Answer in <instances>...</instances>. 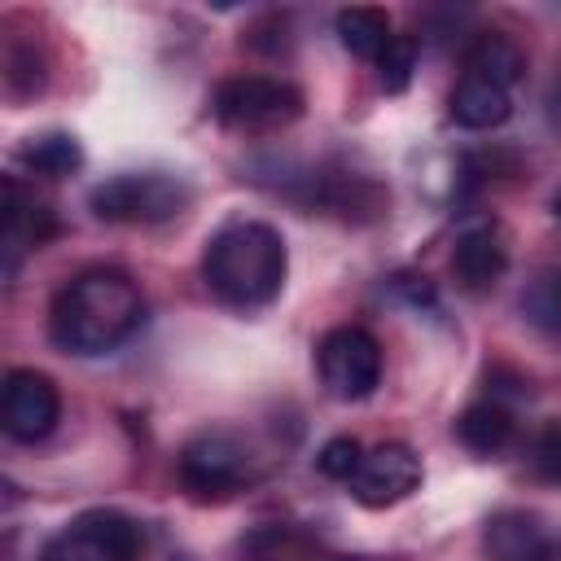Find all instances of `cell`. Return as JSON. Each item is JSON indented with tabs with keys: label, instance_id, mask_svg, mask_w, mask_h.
<instances>
[{
	"label": "cell",
	"instance_id": "obj_5",
	"mask_svg": "<svg viewBox=\"0 0 561 561\" xmlns=\"http://www.w3.org/2000/svg\"><path fill=\"white\" fill-rule=\"evenodd\" d=\"M302 88L272 75H232L215 88L210 114L232 131H276L302 118Z\"/></svg>",
	"mask_w": 561,
	"mask_h": 561
},
{
	"label": "cell",
	"instance_id": "obj_14",
	"mask_svg": "<svg viewBox=\"0 0 561 561\" xmlns=\"http://www.w3.org/2000/svg\"><path fill=\"white\" fill-rule=\"evenodd\" d=\"M465 75H482L513 92V83L526 75V53L504 31H478L465 48Z\"/></svg>",
	"mask_w": 561,
	"mask_h": 561
},
{
	"label": "cell",
	"instance_id": "obj_23",
	"mask_svg": "<svg viewBox=\"0 0 561 561\" xmlns=\"http://www.w3.org/2000/svg\"><path fill=\"white\" fill-rule=\"evenodd\" d=\"M526 561H561V530H548L543 526V535H539V543L530 548Z\"/></svg>",
	"mask_w": 561,
	"mask_h": 561
},
{
	"label": "cell",
	"instance_id": "obj_1",
	"mask_svg": "<svg viewBox=\"0 0 561 561\" xmlns=\"http://www.w3.org/2000/svg\"><path fill=\"white\" fill-rule=\"evenodd\" d=\"M140 324H145V294L123 267L75 272L48 307V333L70 355H110Z\"/></svg>",
	"mask_w": 561,
	"mask_h": 561
},
{
	"label": "cell",
	"instance_id": "obj_16",
	"mask_svg": "<svg viewBox=\"0 0 561 561\" xmlns=\"http://www.w3.org/2000/svg\"><path fill=\"white\" fill-rule=\"evenodd\" d=\"M539 535H543V522H539L535 513H526V508H504V513H495V517L486 522L482 548H486L491 561H526L530 548L539 543Z\"/></svg>",
	"mask_w": 561,
	"mask_h": 561
},
{
	"label": "cell",
	"instance_id": "obj_18",
	"mask_svg": "<svg viewBox=\"0 0 561 561\" xmlns=\"http://www.w3.org/2000/svg\"><path fill=\"white\" fill-rule=\"evenodd\" d=\"M522 316L543 333H561V267H543L535 280H526Z\"/></svg>",
	"mask_w": 561,
	"mask_h": 561
},
{
	"label": "cell",
	"instance_id": "obj_7",
	"mask_svg": "<svg viewBox=\"0 0 561 561\" xmlns=\"http://www.w3.org/2000/svg\"><path fill=\"white\" fill-rule=\"evenodd\" d=\"M145 548V530L136 517L118 508H88L66 522L39 561H136Z\"/></svg>",
	"mask_w": 561,
	"mask_h": 561
},
{
	"label": "cell",
	"instance_id": "obj_15",
	"mask_svg": "<svg viewBox=\"0 0 561 561\" xmlns=\"http://www.w3.org/2000/svg\"><path fill=\"white\" fill-rule=\"evenodd\" d=\"M333 31L342 39L346 53L364 57V61H377L386 53V44L394 39V26L386 18V9H373V4H351L333 18Z\"/></svg>",
	"mask_w": 561,
	"mask_h": 561
},
{
	"label": "cell",
	"instance_id": "obj_3",
	"mask_svg": "<svg viewBox=\"0 0 561 561\" xmlns=\"http://www.w3.org/2000/svg\"><path fill=\"white\" fill-rule=\"evenodd\" d=\"M175 478H180V486H184L188 500L219 504V500L237 495L254 478V456H250V447L237 434H228V430H202V434H193L180 447Z\"/></svg>",
	"mask_w": 561,
	"mask_h": 561
},
{
	"label": "cell",
	"instance_id": "obj_9",
	"mask_svg": "<svg viewBox=\"0 0 561 561\" xmlns=\"http://www.w3.org/2000/svg\"><path fill=\"white\" fill-rule=\"evenodd\" d=\"M351 500L364 508H390L421 486V456L408 443H377L351 473Z\"/></svg>",
	"mask_w": 561,
	"mask_h": 561
},
{
	"label": "cell",
	"instance_id": "obj_8",
	"mask_svg": "<svg viewBox=\"0 0 561 561\" xmlns=\"http://www.w3.org/2000/svg\"><path fill=\"white\" fill-rule=\"evenodd\" d=\"M61 421V390L39 368H9L0 386V430L13 443H39Z\"/></svg>",
	"mask_w": 561,
	"mask_h": 561
},
{
	"label": "cell",
	"instance_id": "obj_21",
	"mask_svg": "<svg viewBox=\"0 0 561 561\" xmlns=\"http://www.w3.org/2000/svg\"><path fill=\"white\" fill-rule=\"evenodd\" d=\"M364 460V447H359V438H351V434H337V438H329L324 447H320V456H316V469L324 473V478H337V482H351V473H355V465Z\"/></svg>",
	"mask_w": 561,
	"mask_h": 561
},
{
	"label": "cell",
	"instance_id": "obj_4",
	"mask_svg": "<svg viewBox=\"0 0 561 561\" xmlns=\"http://www.w3.org/2000/svg\"><path fill=\"white\" fill-rule=\"evenodd\" d=\"M88 206L105 224H162L188 206V184L167 171H123L101 180Z\"/></svg>",
	"mask_w": 561,
	"mask_h": 561
},
{
	"label": "cell",
	"instance_id": "obj_6",
	"mask_svg": "<svg viewBox=\"0 0 561 561\" xmlns=\"http://www.w3.org/2000/svg\"><path fill=\"white\" fill-rule=\"evenodd\" d=\"M316 373L333 399L359 403L381 386V342L359 324H337L316 342Z\"/></svg>",
	"mask_w": 561,
	"mask_h": 561
},
{
	"label": "cell",
	"instance_id": "obj_13",
	"mask_svg": "<svg viewBox=\"0 0 561 561\" xmlns=\"http://www.w3.org/2000/svg\"><path fill=\"white\" fill-rule=\"evenodd\" d=\"M451 430H456V438H460L473 456H500V451L513 443L517 421H513V412H508L504 403L482 399V403H469V408L456 416Z\"/></svg>",
	"mask_w": 561,
	"mask_h": 561
},
{
	"label": "cell",
	"instance_id": "obj_24",
	"mask_svg": "<svg viewBox=\"0 0 561 561\" xmlns=\"http://www.w3.org/2000/svg\"><path fill=\"white\" fill-rule=\"evenodd\" d=\"M552 215H557V224H561V188H557V197H552Z\"/></svg>",
	"mask_w": 561,
	"mask_h": 561
},
{
	"label": "cell",
	"instance_id": "obj_2",
	"mask_svg": "<svg viewBox=\"0 0 561 561\" xmlns=\"http://www.w3.org/2000/svg\"><path fill=\"white\" fill-rule=\"evenodd\" d=\"M289 276L285 237L263 219H228L206 237L202 280L206 289L237 311L267 307Z\"/></svg>",
	"mask_w": 561,
	"mask_h": 561
},
{
	"label": "cell",
	"instance_id": "obj_19",
	"mask_svg": "<svg viewBox=\"0 0 561 561\" xmlns=\"http://www.w3.org/2000/svg\"><path fill=\"white\" fill-rule=\"evenodd\" d=\"M22 158H26L39 175H70V171H79L83 149H79V140L66 136V131H44V136H31V140H26Z\"/></svg>",
	"mask_w": 561,
	"mask_h": 561
},
{
	"label": "cell",
	"instance_id": "obj_11",
	"mask_svg": "<svg viewBox=\"0 0 561 561\" xmlns=\"http://www.w3.org/2000/svg\"><path fill=\"white\" fill-rule=\"evenodd\" d=\"M57 232V219L44 202H35L13 175L4 180V276L18 272V263L39 250Z\"/></svg>",
	"mask_w": 561,
	"mask_h": 561
},
{
	"label": "cell",
	"instance_id": "obj_25",
	"mask_svg": "<svg viewBox=\"0 0 561 561\" xmlns=\"http://www.w3.org/2000/svg\"><path fill=\"white\" fill-rule=\"evenodd\" d=\"M171 561H193V557H171Z\"/></svg>",
	"mask_w": 561,
	"mask_h": 561
},
{
	"label": "cell",
	"instance_id": "obj_10",
	"mask_svg": "<svg viewBox=\"0 0 561 561\" xmlns=\"http://www.w3.org/2000/svg\"><path fill=\"white\" fill-rule=\"evenodd\" d=\"M508 272V241L495 224H473L456 237L451 276L465 294H491Z\"/></svg>",
	"mask_w": 561,
	"mask_h": 561
},
{
	"label": "cell",
	"instance_id": "obj_17",
	"mask_svg": "<svg viewBox=\"0 0 561 561\" xmlns=\"http://www.w3.org/2000/svg\"><path fill=\"white\" fill-rule=\"evenodd\" d=\"M232 561H320V552L294 526H254L237 539Z\"/></svg>",
	"mask_w": 561,
	"mask_h": 561
},
{
	"label": "cell",
	"instance_id": "obj_20",
	"mask_svg": "<svg viewBox=\"0 0 561 561\" xmlns=\"http://www.w3.org/2000/svg\"><path fill=\"white\" fill-rule=\"evenodd\" d=\"M412 70H416V39L412 35H394L386 44V53L377 57V79L386 92H403L412 83Z\"/></svg>",
	"mask_w": 561,
	"mask_h": 561
},
{
	"label": "cell",
	"instance_id": "obj_22",
	"mask_svg": "<svg viewBox=\"0 0 561 561\" xmlns=\"http://www.w3.org/2000/svg\"><path fill=\"white\" fill-rule=\"evenodd\" d=\"M539 469H543L552 482H561V421L548 425L543 438H539Z\"/></svg>",
	"mask_w": 561,
	"mask_h": 561
},
{
	"label": "cell",
	"instance_id": "obj_12",
	"mask_svg": "<svg viewBox=\"0 0 561 561\" xmlns=\"http://www.w3.org/2000/svg\"><path fill=\"white\" fill-rule=\"evenodd\" d=\"M447 114L456 127L465 131H491L500 123H508L513 114V92L482 79V75H460L451 96H447Z\"/></svg>",
	"mask_w": 561,
	"mask_h": 561
}]
</instances>
